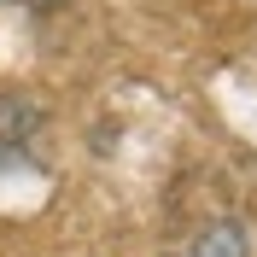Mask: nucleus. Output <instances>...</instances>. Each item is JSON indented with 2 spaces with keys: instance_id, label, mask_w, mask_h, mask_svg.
Segmentation results:
<instances>
[{
  "instance_id": "obj_1",
  "label": "nucleus",
  "mask_w": 257,
  "mask_h": 257,
  "mask_svg": "<svg viewBox=\"0 0 257 257\" xmlns=\"http://www.w3.org/2000/svg\"><path fill=\"white\" fill-rule=\"evenodd\" d=\"M35 128H41V111H35L30 99L24 94H0V170L30 152Z\"/></svg>"
},
{
  "instance_id": "obj_2",
  "label": "nucleus",
  "mask_w": 257,
  "mask_h": 257,
  "mask_svg": "<svg viewBox=\"0 0 257 257\" xmlns=\"http://www.w3.org/2000/svg\"><path fill=\"white\" fill-rule=\"evenodd\" d=\"M176 257H245V228L240 222H216V228H205V234H199L187 251H176Z\"/></svg>"
},
{
  "instance_id": "obj_3",
  "label": "nucleus",
  "mask_w": 257,
  "mask_h": 257,
  "mask_svg": "<svg viewBox=\"0 0 257 257\" xmlns=\"http://www.w3.org/2000/svg\"><path fill=\"white\" fill-rule=\"evenodd\" d=\"M12 6H24V12H59L64 0H12Z\"/></svg>"
}]
</instances>
